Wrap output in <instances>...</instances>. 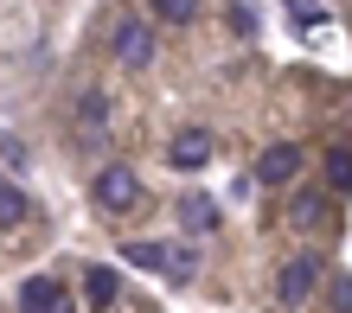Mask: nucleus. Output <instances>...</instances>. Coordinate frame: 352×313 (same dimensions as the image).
Returning <instances> with one entry per match:
<instances>
[{
    "mask_svg": "<svg viewBox=\"0 0 352 313\" xmlns=\"http://www.w3.org/2000/svg\"><path fill=\"white\" fill-rule=\"evenodd\" d=\"M90 192H96L102 211H135V205H141V173H135L129 160H109V166H96Z\"/></svg>",
    "mask_w": 352,
    "mask_h": 313,
    "instance_id": "nucleus-1",
    "label": "nucleus"
},
{
    "mask_svg": "<svg viewBox=\"0 0 352 313\" xmlns=\"http://www.w3.org/2000/svg\"><path fill=\"white\" fill-rule=\"evenodd\" d=\"M288 224L307 237H333V198H327V185H295L288 192Z\"/></svg>",
    "mask_w": 352,
    "mask_h": 313,
    "instance_id": "nucleus-2",
    "label": "nucleus"
},
{
    "mask_svg": "<svg viewBox=\"0 0 352 313\" xmlns=\"http://www.w3.org/2000/svg\"><path fill=\"white\" fill-rule=\"evenodd\" d=\"M320 281H327L320 256H295V262H282V275H276V301L282 307H301V301H314Z\"/></svg>",
    "mask_w": 352,
    "mask_h": 313,
    "instance_id": "nucleus-3",
    "label": "nucleus"
},
{
    "mask_svg": "<svg viewBox=\"0 0 352 313\" xmlns=\"http://www.w3.org/2000/svg\"><path fill=\"white\" fill-rule=\"evenodd\" d=\"M19 313H77V307L52 275H26L19 281Z\"/></svg>",
    "mask_w": 352,
    "mask_h": 313,
    "instance_id": "nucleus-4",
    "label": "nucleus"
},
{
    "mask_svg": "<svg viewBox=\"0 0 352 313\" xmlns=\"http://www.w3.org/2000/svg\"><path fill=\"white\" fill-rule=\"evenodd\" d=\"M116 58L129 71H148L154 65V32L141 26V19H122V26H116Z\"/></svg>",
    "mask_w": 352,
    "mask_h": 313,
    "instance_id": "nucleus-5",
    "label": "nucleus"
},
{
    "mask_svg": "<svg viewBox=\"0 0 352 313\" xmlns=\"http://www.w3.org/2000/svg\"><path fill=\"white\" fill-rule=\"evenodd\" d=\"M301 173V148H288V141H276V148H263V160H256V185H288Z\"/></svg>",
    "mask_w": 352,
    "mask_h": 313,
    "instance_id": "nucleus-6",
    "label": "nucleus"
},
{
    "mask_svg": "<svg viewBox=\"0 0 352 313\" xmlns=\"http://www.w3.org/2000/svg\"><path fill=\"white\" fill-rule=\"evenodd\" d=\"M167 160L179 166V173H199V166L212 160V135H199V128H186V135H173V141H167Z\"/></svg>",
    "mask_w": 352,
    "mask_h": 313,
    "instance_id": "nucleus-7",
    "label": "nucleus"
},
{
    "mask_svg": "<svg viewBox=\"0 0 352 313\" xmlns=\"http://www.w3.org/2000/svg\"><path fill=\"white\" fill-rule=\"evenodd\" d=\"M32 218V198L19 179H0V231H19V224Z\"/></svg>",
    "mask_w": 352,
    "mask_h": 313,
    "instance_id": "nucleus-8",
    "label": "nucleus"
},
{
    "mask_svg": "<svg viewBox=\"0 0 352 313\" xmlns=\"http://www.w3.org/2000/svg\"><path fill=\"white\" fill-rule=\"evenodd\" d=\"M179 224H186L192 237H199V231H218V205L205 198V192H186V198H179Z\"/></svg>",
    "mask_w": 352,
    "mask_h": 313,
    "instance_id": "nucleus-9",
    "label": "nucleus"
},
{
    "mask_svg": "<svg viewBox=\"0 0 352 313\" xmlns=\"http://www.w3.org/2000/svg\"><path fill=\"white\" fill-rule=\"evenodd\" d=\"M102 128H109V96L84 90V96H77V135H102Z\"/></svg>",
    "mask_w": 352,
    "mask_h": 313,
    "instance_id": "nucleus-10",
    "label": "nucleus"
},
{
    "mask_svg": "<svg viewBox=\"0 0 352 313\" xmlns=\"http://www.w3.org/2000/svg\"><path fill=\"white\" fill-rule=\"evenodd\" d=\"M84 301H90L96 313L116 301V268H102V262H90V268H84Z\"/></svg>",
    "mask_w": 352,
    "mask_h": 313,
    "instance_id": "nucleus-11",
    "label": "nucleus"
},
{
    "mask_svg": "<svg viewBox=\"0 0 352 313\" xmlns=\"http://www.w3.org/2000/svg\"><path fill=\"white\" fill-rule=\"evenodd\" d=\"M199 275V243H173L167 249V281H192Z\"/></svg>",
    "mask_w": 352,
    "mask_h": 313,
    "instance_id": "nucleus-12",
    "label": "nucleus"
},
{
    "mask_svg": "<svg viewBox=\"0 0 352 313\" xmlns=\"http://www.w3.org/2000/svg\"><path fill=\"white\" fill-rule=\"evenodd\" d=\"M122 262H135V268H154V275H167V249H160V243H122Z\"/></svg>",
    "mask_w": 352,
    "mask_h": 313,
    "instance_id": "nucleus-13",
    "label": "nucleus"
},
{
    "mask_svg": "<svg viewBox=\"0 0 352 313\" xmlns=\"http://www.w3.org/2000/svg\"><path fill=\"white\" fill-rule=\"evenodd\" d=\"M154 19H167V26H192L199 19V0H148Z\"/></svg>",
    "mask_w": 352,
    "mask_h": 313,
    "instance_id": "nucleus-14",
    "label": "nucleus"
},
{
    "mask_svg": "<svg viewBox=\"0 0 352 313\" xmlns=\"http://www.w3.org/2000/svg\"><path fill=\"white\" fill-rule=\"evenodd\" d=\"M327 192H352V154L346 148L327 154Z\"/></svg>",
    "mask_w": 352,
    "mask_h": 313,
    "instance_id": "nucleus-15",
    "label": "nucleus"
},
{
    "mask_svg": "<svg viewBox=\"0 0 352 313\" xmlns=\"http://www.w3.org/2000/svg\"><path fill=\"white\" fill-rule=\"evenodd\" d=\"M327 301H333V313H352V275H333V281H327Z\"/></svg>",
    "mask_w": 352,
    "mask_h": 313,
    "instance_id": "nucleus-16",
    "label": "nucleus"
},
{
    "mask_svg": "<svg viewBox=\"0 0 352 313\" xmlns=\"http://www.w3.org/2000/svg\"><path fill=\"white\" fill-rule=\"evenodd\" d=\"M0 160H7V166H26L32 154H26V148H19V135H7V128H0Z\"/></svg>",
    "mask_w": 352,
    "mask_h": 313,
    "instance_id": "nucleus-17",
    "label": "nucleus"
}]
</instances>
